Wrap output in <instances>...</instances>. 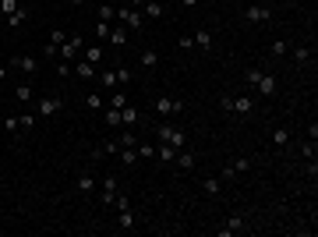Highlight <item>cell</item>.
<instances>
[{"instance_id": "cell-31", "label": "cell", "mask_w": 318, "mask_h": 237, "mask_svg": "<svg viewBox=\"0 0 318 237\" xmlns=\"http://www.w3.org/2000/svg\"><path fill=\"white\" fill-rule=\"evenodd\" d=\"M18 7H21L18 0H0V14H4V18H7V14H14Z\"/></svg>"}, {"instance_id": "cell-19", "label": "cell", "mask_w": 318, "mask_h": 237, "mask_svg": "<svg viewBox=\"0 0 318 237\" xmlns=\"http://www.w3.org/2000/svg\"><path fill=\"white\" fill-rule=\"evenodd\" d=\"M99 184H96V177L92 174H82V177H78V191H82V195H92Z\"/></svg>"}, {"instance_id": "cell-32", "label": "cell", "mask_w": 318, "mask_h": 237, "mask_svg": "<svg viewBox=\"0 0 318 237\" xmlns=\"http://www.w3.org/2000/svg\"><path fill=\"white\" fill-rule=\"evenodd\" d=\"M110 28H113L110 21H99V25H96V39H99V43H106V39H110Z\"/></svg>"}, {"instance_id": "cell-2", "label": "cell", "mask_w": 318, "mask_h": 237, "mask_svg": "<svg viewBox=\"0 0 318 237\" xmlns=\"http://www.w3.org/2000/svg\"><path fill=\"white\" fill-rule=\"evenodd\" d=\"M82 46H85V43H82V35H71V39H64V43L57 46V57L71 64V60H78V53H82Z\"/></svg>"}, {"instance_id": "cell-28", "label": "cell", "mask_w": 318, "mask_h": 237, "mask_svg": "<svg viewBox=\"0 0 318 237\" xmlns=\"http://www.w3.org/2000/svg\"><path fill=\"white\" fill-rule=\"evenodd\" d=\"M103 121H106V128H121V110H106Z\"/></svg>"}, {"instance_id": "cell-12", "label": "cell", "mask_w": 318, "mask_h": 237, "mask_svg": "<svg viewBox=\"0 0 318 237\" xmlns=\"http://www.w3.org/2000/svg\"><path fill=\"white\" fill-rule=\"evenodd\" d=\"M11 67H18V71H25V74H32V71L39 67V60L25 53V57H11Z\"/></svg>"}, {"instance_id": "cell-11", "label": "cell", "mask_w": 318, "mask_h": 237, "mask_svg": "<svg viewBox=\"0 0 318 237\" xmlns=\"http://www.w3.org/2000/svg\"><path fill=\"white\" fill-rule=\"evenodd\" d=\"M156 160H159V163H173V160H177V149H173L170 142H159V145H156Z\"/></svg>"}, {"instance_id": "cell-10", "label": "cell", "mask_w": 318, "mask_h": 237, "mask_svg": "<svg viewBox=\"0 0 318 237\" xmlns=\"http://www.w3.org/2000/svg\"><path fill=\"white\" fill-rule=\"evenodd\" d=\"M251 110H255V99L251 96H233V113L237 117H248Z\"/></svg>"}, {"instance_id": "cell-52", "label": "cell", "mask_w": 318, "mask_h": 237, "mask_svg": "<svg viewBox=\"0 0 318 237\" xmlns=\"http://www.w3.org/2000/svg\"><path fill=\"white\" fill-rule=\"evenodd\" d=\"M4 28H7V25H4V14H0V32H4Z\"/></svg>"}, {"instance_id": "cell-18", "label": "cell", "mask_w": 318, "mask_h": 237, "mask_svg": "<svg viewBox=\"0 0 318 237\" xmlns=\"http://www.w3.org/2000/svg\"><path fill=\"white\" fill-rule=\"evenodd\" d=\"M173 163H177L180 170H191V167H194V152H191V149H184V152L177 149V160H173Z\"/></svg>"}, {"instance_id": "cell-51", "label": "cell", "mask_w": 318, "mask_h": 237, "mask_svg": "<svg viewBox=\"0 0 318 237\" xmlns=\"http://www.w3.org/2000/svg\"><path fill=\"white\" fill-rule=\"evenodd\" d=\"M180 4H184V7H194V4H198V0H180Z\"/></svg>"}, {"instance_id": "cell-47", "label": "cell", "mask_w": 318, "mask_h": 237, "mask_svg": "<svg viewBox=\"0 0 318 237\" xmlns=\"http://www.w3.org/2000/svg\"><path fill=\"white\" fill-rule=\"evenodd\" d=\"M177 46H180V50H191V46H194V39H191V35H180V39H177Z\"/></svg>"}, {"instance_id": "cell-39", "label": "cell", "mask_w": 318, "mask_h": 237, "mask_svg": "<svg viewBox=\"0 0 318 237\" xmlns=\"http://www.w3.org/2000/svg\"><path fill=\"white\" fill-rule=\"evenodd\" d=\"M18 128H21V124H18V117L7 113V117H4V131H18Z\"/></svg>"}, {"instance_id": "cell-37", "label": "cell", "mask_w": 318, "mask_h": 237, "mask_svg": "<svg viewBox=\"0 0 318 237\" xmlns=\"http://www.w3.org/2000/svg\"><path fill=\"white\" fill-rule=\"evenodd\" d=\"M117 142H121V149H128V145H138V138H135L131 131H124V135H117Z\"/></svg>"}, {"instance_id": "cell-20", "label": "cell", "mask_w": 318, "mask_h": 237, "mask_svg": "<svg viewBox=\"0 0 318 237\" xmlns=\"http://www.w3.org/2000/svg\"><path fill=\"white\" fill-rule=\"evenodd\" d=\"M202 191H205V195H219V191H223V177H205V181H202Z\"/></svg>"}, {"instance_id": "cell-24", "label": "cell", "mask_w": 318, "mask_h": 237, "mask_svg": "<svg viewBox=\"0 0 318 237\" xmlns=\"http://www.w3.org/2000/svg\"><path fill=\"white\" fill-rule=\"evenodd\" d=\"M106 43H113V46H124L128 43V28H110V39Z\"/></svg>"}, {"instance_id": "cell-21", "label": "cell", "mask_w": 318, "mask_h": 237, "mask_svg": "<svg viewBox=\"0 0 318 237\" xmlns=\"http://www.w3.org/2000/svg\"><path fill=\"white\" fill-rule=\"evenodd\" d=\"M117 156H121V163H124V167H135V163H138V149H135V145L121 149V152H117Z\"/></svg>"}, {"instance_id": "cell-23", "label": "cell", "mask_w": 318, "mask_h": 237, "mask_svg": "<svg viewBox=\"0 0 318 237\" xmlns=\"http://www.w3.org/2000/svg\"><path fill=\"white\" fill-rule=\"evenodd\" d=\"M145 18H163V4H159V0H145Z\"/></svg>"}, {"instance_id": "cell-34", "label": "cell", "mask_w": 318, "mask_h": 237, "mask_svg": "<svg viewBox=\"0 0 318 237\" xmlns=\"http://www.w3.org/2000/svg\"><path fill=\"white\" fill-rule=\"evenodd\" d=\"M156 64H159V53L156 50H145L142 53V67H156Z\"/></svg>"}, {"instance_id": "cell-41", "label": "cell", "mask_w": 318, "mask_h": 237, "mask_svg": "<svg viewBox=\"0 0 318 237\" xmlns=\"http://www.w3.org/2000/svg\"><path fill=\"white\" fill-rule=\"evenodd\" d=\"M113 14H117V11H113L110 4H103V7H99V21H113Z\"/></svg>"}, {"instance_id": "cell-9", "label": "cell", "mask_w": 318, "mask_h": 237, "mask_svg": "<svg viewBox=\"0 0 318 237\" xmlns=\"http://www.w3.org/2000/svg\"><path fill=\"white\" fill-rule=\"evenodd\" d=\"M117 18H121L128 28H142V11H135V7H121V11H117Z\"/></svg>"}, {"instance_id": "cell-25", "label": "cell", "mask_w": 318, "mask_h": 237, "mask_svg": "<svg viewBox=\"0 0 318 237\" xmlns=\"http://www.w3.org/2000/svg\"><path fill=\"white\" fill-rule=\"evenodd\" d=\"M135 149H138V160H156V145H149V142H138Z\"/></svg>"}, {"instance_id": "cell-45", "label": "cell", "mask_w": 318, "mask_h": 237, "mask_svg": "<svg viewBox=\"0 0 318 237\" xmlns=\"http://www.w3.org/2000/svg\"><path fill=\"white\" fill-rule=\"evenodd\" d=\"M301 152H304V156H308V160H315V142H311V138H308V142H304V145H301Z\"/></svg>"}, {"instance_id": "cell-49", "label": "cell", "mask_w": 318, "mask_h": 237, "mask_svg": "<svg viewBox=\"0 0 318 237\" xmlns=\"http://www.w3.org/2000/svg\"><path fill=\"white\" fill-rule=\"evenodd\" d=\"M128 7H135V11H142V7H145V0H128Z\"/></svg>"}, {"instance_id": "cell-33", "label": "cell", "mask_w": 318, "mask_h": 237, "mask_svg": "<svg viewBox=\"0 0 318 237\" xmlns=\"http://www.w3.org/2000/svg\"><path fill=\"white\" fill-rule=\"evenodd\" d=\"M290 53H294L297 64H308V60H311V50H308V46H297V50H290Z\"/></svg>"}, {"instance_id": "cell-48", "label": "cell", "mask_w": 318, "mask_h": 237, "mask_svg": "<svg viewBox=\"0 0 318 237\" xmlns=\"http://www.w3.org/2000/svg\"><path fill=\"white\" fill-rule=\"evenodd\" d=\"M219 177H223V184H226V181H233L237 174H233V167H226V170H219Z\"/></svg>"}, {"instance_id": "cell-35", "label": "cell", "mask_w": 318, "mask_h": 237, "mask_svg": "<svg viewBox=\"0 0 318 237\" xmlns=\"http://www.w3.org/2000/svg\"><path fill=\"white\" fill-rule=\"evenodd\" d=\"M85 110H103V99H99V92H89V96H85Z\"/></svg>"}, {"instance_id": "cell-13", "label": "cell", "mask_w": 318, "mask_h": 237, "mask_svg": "<svg viewBox=\"0 0 318 237\" xmlns=\"http://www.w3.org/2000/svg\"><path fill=\"white\" fill-rule=\"evenodd\" d=\"M138 121H142V113H138V110H135V106L128 103V106L121 110V124H124V128H135Z\"/></svg>"}, {"instance_id": "cell-7", "label": "cell", "mask_w": 318, "mask_h": 237, "mask_svg": "<svg viewBox=\"0 0 318 237\" xmlns=\"http://www.w3.org/2000/svg\"><path fill=\"white\" fill-rule=\"evenodd\" d=\"M152 106H156V113H180V110H184V103L173 99V96H159Z\"/></svg>"}, {"instance_id": "cell-46", "label": "cell", "mask_w": 318, "mask_h": 237, "mask_svg": "<svg viewBox=\"0 0 318 237\" xmlns=\"http://www.w3.org/2000/svg\"><path fill=\"white\" fill-rule=\"evenodd\" d=\"M219 106H223V113H233V96H223Z\"/></svg>"}, {"instance_id": "cell-15", "label": "cell", "mask_w": 318, "mask_h": 237, "mask_svg": "<svg viewBox=\"0 0 318 237\" xmlns=\"http://www.w3.org/2000/svg\"><path fill=\"white\" fill-rule=\"evenodd\" d=\"M74 71L82 74L85 82H96V74H99V71H96V64H89V60H78V64H74Z\"/></svg>"}, {"instance_id": "cell-4", "label": "cell", "mask_w": 318, "mask_h": 237, "mask_svg": "<svg viewBox=\"0 0 318 237\" xmlns=\"http://www.w3.org/2000/svg\"><path fill=\"white\" fill-rule=\"evenodd\" d=\"M244 18H248L251 25H269V21H272V7H265V4H251V7L244 11Z\"/></svg>"}, {"instance_id": "cell-1", "label": "cell", "mask_w": 318, "mask_h": 237, "mask_svg": "<svg viewBox=\"0 0 318 237\" xmlns=\"http://www.w3.org/2000/svg\"><path fill=\"white\" fill-rule=\"evenodd\" d=\"M156 135H159V142H170L173 149H184L187 145V131L184 128H173V124H159Z\"/></svg>"}, {"instance_id": "cell-8", "label": "cell", "mask_w": 318, "mask_h": 237, "mask_svg": "<svg viewBox=\"0 0 318 237\" xmlns=\"http://www.w3.org/2000/svg\"><path fill=\"white\" fill-rule=\"evenodd\" d=\"M113 195H117V177H103L99 181V202L103 206H113Z\"/></svg>"}, {"instance_id": "cell-44", "label": "cell", "mask_w": 318, "mask_h": 237, "mask_svg": "<svg viewBox=\"0 0 318 237\" xmlns=\"http://www.w3.org/2000/svg\"><path fill=\"white\" fill-rule=\"evenodd\" d=\"M64 39H67V35H64L60 28H53V35H50V46H60V43H64Z\"/></svg>"}, {"instance_id": "cell-50", "label": "cell", "mask_w": 318, "mask_h": 237, "mask_svg": "<svg viewBox=\"0 0 318 237\" xmlns=\"http://www.w3.org/2000/svg\"><path fill=\"white\" fill-rule=\"evenodd\" d=\"M4 78H7V67H4V64H0V82H4Z\"/></svg>"}, {"instance_id": "cell-17", "label": "cell", "mask_w": 318, "mask_h": 237, "mask_svg": "<svg viewBox=\"0 0 318 237\" xmlns=\"http://www.w3.org/2000/svg\"><path fill=\"white\" fill-rule=\"evenodd\" d=\"M82 60H89V64H103V43L85 46V57H82Z\"/></svg>"}, {"instance_id": "cell-16", "label": "cell", "mask_w": 318, "mask_h": 237, "mask_svg": "<svg viewBox=\"0 0 318 237\" xmlns=\"http://www.w3.org/2000/svg\"><path fill=\"white\" fill-rule=\"evenodd\" d=\"M25 21H28V11H25V7H18L14 14H7V18H4V25H7V28H18V25H25Z\"/></svg>"}, {"instance_id": "cell-40", "label": "cell", "mask_w": 318, "mask_h": 237, "mask_svg": "<svg viewBox=\"0 0 318 237\" xmlns=\"http://www.w3.org/2000/svg\"><path fill=\"white\" fill-rule=\"evenodd\" d=\"M131 82V71L128 67H117V85H128Z\"/></svg>"}, {"instance_id": "cell-5", "label": "cell", "mask_w": 318, "mask_h": 237, "mask_svg": "<svg viewBox=\"0 0 318 237\" xmlns=\"http://www.w3.org/2000/svg\"><path fill=\"white\" fill-rule=\"evenodd\" d=\"M244 230H248L244 216H226L223 227H219V237H233V234H244Z\"/></svg>"}, {"instance_id": "cell-14", "label": "cell", "mask_w": 318, "mask_h": 237, "mask_svg": "<svg viewBox=\"0 0 318 237\" xmlns=\"http://www.w3.org/2000/svg\"><path fill=\"white\" fill-rule=\"evenodd\" d=\"M191 39H194V46H198V50H212V32H209V28H198Z\"/></svg>"}, {"instance_id": "cell-6", "label": "cell", "mask_w": 318, "mask_h": 237, "mask_svg": "<svg viewBox=\"0 0 318 237\" xmlns=\"http://www.w3.org/2000/svg\"><path fill=\"white\" fill-rule=\"evenodd\" d=\"M255 89H258V96H276V92H280V82H276V74L262 71V78L255 82Z\"/></svg>"}, {"instance_id": "cell-27", "label": "cell", "mask_w": 318, "mask_h": 237, "mask_svg": "<svg viewBox=\"0 0 318 237\" xmlns=\"http://www.w3.org/2000/svg\"><path fill=\"white\" fill-rule=\"evenodd\" d=\"M96 82H99V85H110V89H113V85H117V71H99V74H96Z\"/></svg>"}, {"instance_id": "cell-22", "label": "cell", "mask_w": 318, "mask_h": 237, "mask_svg": "<svg viewBox=\"0 0 318 237\" xmlns=\"http://www.w3.org/2000/svg\"><path fill=\"white\" fill-rule=\"evenodd\" d=\"M117 213H121V216H117V227H121V230H131L135 227V213L131 209H117Z\"/></svg>"}, {"instance_id": "cell-43", "label": "cell", "mask_w": 318, "mask_h": 237, "mask_svg": "<svg viewBox=\"0 0 318 237\" xmlns=\"http://www.w3.org/2000/svg\"><path fill=\"white\" fill-rule=\"evenodd\" d=\"M244 78H248V85H255L258 78H262V67H248V74H244Z\"/></svg>"}, {"instance_id": "cell-36", "label": "cell", "mask_w": 318, "mask_h": 237, "mask_svg": "<svg viewBox=\"0 0 318 237\" xmlns=\"http://www.w3.org/2000/svg\"><path fill=\"white\" fill-rule=\"evenodd\" d=\"M128 106V96L124 92H113V99H110V110H124Z\"/></svg>"}, {"instance_id": "cell-3", "label": "cell", "mask_w": 318, "mask_h": 237, "mask_svg": "<svg viewBox=\"0 0 318 237\" xmlns=\"http://www.w3.org/2000/svg\"><path fill=\"white\" fill-rule=\"evenodd\" d=\"M60 110H64V99L60 96H43V99L35 103V117H53Z\"/></svg>"}, {"instance_id": "cell-30", "label": "cell", "mask_w": 318, "mask_h": 237, "mask_svg": "<svg viewBox=\"0 0 318 237\" xmlns=\"http://www.w3.org/2000/svg\"><path fill=\"white\" fill-rule=\"evenodd\" d=\"M272 142H276V145L283 149V145L290 142V131H287V128H276V131H272Z\"/></svg>"}, {"instance_id": "cell-29", "label": "cell", "mask_w": 318, "mask_h": 237, "mask_svg": "<svg viewBox=\"0 0 318 237\" xmlns=\"http://www.w3.org/2000/svg\"><path fill=\"white\" fill-rule=\"evenodd\" d=\"M14 99L18 103H28L32 99V85H14Z\"/></svg>"}, {"instance_id": "cell-42", "label": "cell", "mask_w": 318, "mask_h": 237, "mask_svg": "<svg viewBox=\"0 0 318 237\" xmlns=\"http://www.w3.org/2000/svg\"><path fill=\"white\" fill-rule=\"evenodd\" d=\"M241 170H251V160H248V156H241V160L233 163V174H241Z\"/></svg>"}, {"instance_id": "cell-26", "label": "cell", "mask_w": 318, "mask_h": 237, "mask_svg": "<svg viewBox=\"0 0 318 237\" xmlns=\"http://www.w3.org/2000/svg\"><path fill=\"white\" fill-rule=\"evenodd\" d=\"M276 57H287L290 53V43H287V39H272V46H269Z\"/></svg>"}, {"instance_id": "cell-38", "label": "cell", "mask_w": 318, "mask_h": 237, "mask_svg": "<svg viewBox=\"0 0 318 237\" xmlns=\"http://www.w3.org/2000/svg\"><path fill=\"white\" fill-rule=\"evenodd\" d=\"M18 124L32 131V128H35V113H21V117H18Z\"/></svg>"}]
</instances>
